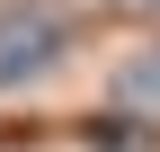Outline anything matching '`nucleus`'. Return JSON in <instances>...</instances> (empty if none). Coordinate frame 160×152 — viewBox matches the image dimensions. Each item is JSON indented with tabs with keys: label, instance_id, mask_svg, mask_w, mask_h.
I'll return each instance as SVG.
<instances>
[{
	"label": "nucleus",
	"instance_id": "obj_1",
	"mask_svg": "<svg viewBox=\"0 0 160 152\" xmlns=\"http://www.w3.org/2000/svg\"><path fill=\"white\" fill-rule=\"evenodd\" d=\"M62 45H71V18L53 9V0H9V9H0V90L53 72Z\"/></svg>",
	"mask_w": 160,
	"mask_h": 152
},
{
	"label": "nucleus",
	"instance_id": "obj_2",
	"mask_svg": "<svg viewBox=\"0 0 160 152\" xmlns=\"http://www.w3.org/2000/svg\"><path fill=\"white\" fill-rule=\"evenodd\" d=\"M125 99H142V107H160V72H125Z\"/></svg>",
	"mask_w": 160,
	"mask_h": 152
}]
</instances>
